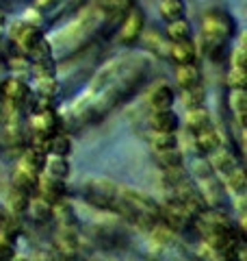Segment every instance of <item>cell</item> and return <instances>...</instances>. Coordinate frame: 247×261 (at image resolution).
Here are the masks:
<instances>
[{
	"label": "cell",
	"instance_id": "obj_22",
	"mask_svg": "<svg viewBox=\"0 0 247 261\" xmlns=\"http://www.w3.org/2000/svg\"><path fill=\"white\" fill-rule=\"evenodd\" d=\"M152 146L156 152L174 150L178 148V135L176 133H154L152 135Z\"/></svg>",
	"mask_w": 247,
	"mask_h": 261
},
{
	"label": "cell",
	"instance_id": "obj_19",
	"mask_svg": "<svg viewBox=\"0 0 247 261\" xmlns=\"http://www.w3.org/2000/svg\"><path fill=\"white\" fill-rule=\"evenodd\" d=\"M72 152V140L63 133H56L48 140V154L52 157H68Z\"/></svg>",
	"mask_w": 247,
	"mask_h": 261
},
{
	"label": "cell",
	"instance_id": "obj_12",
	"mask_svg": "<svg viewBox=\"0 0 247 261\" xmlns=\"http://www.w3.org/2000/svg\"><path fill=\"white\" fill-rule=\"evenodd\" d=\"M11 183H13V190H20V192H24V194L30 196V192L37 190L39 176L33 174L30 170L18 166V168H15V172H13V176H11Z\"/></svg>",
	"mask_w": 247,
	"mask_h": 261
},
{
	"label": "cell",
	"instance_id": "obj_32",
	"mask_svg": "<svg viewBox=\"0 0 247 261\" xmlns=\"http://www.w3.org/2000/svg\"><path fill=\"white\" fill-rule=\"evenodd\" d=\"M230 63H232V68H238V70H245L247 65V53H245V46H236L232 53H230Z\"/></svg>",
	"mask_w": 247,
	"mask_h": 261
},
{
	"label": "cell",
	"instance_id": "obj_21",
	"mask_svg": "<svg viewBox=\"0 0 247 261\" xmlns=\"http://www.w3.org/2000/svg\"><path fill=\"white\" fill-rule=\"evenodd\" d=\"M204 100H206L204 85H195V87L184 89V92H182V102H184V107H187V109L204 107Z\"/></svg>",
	"mask_w": 247,
	"mask_h": 261
},
{
	"label": "cell",
	"instance_id": "obj_28",
	"mask_svg": "<svg viewBox=\"0 0 247 261\" xmlns=\"http://www.w3.org/2000/svg\"><path fill=\"white\" fill-rule=\"evenodd\" d=\"M247 85V70H238V68H230L228 72V87L232 89H245Z\"/></svg>",
	"mask_w": 247,
	"mask_h": 261
},
{
	"label": "cell",
	"instance_id": "obj_17",
	"mask_svg": "<svg viewBox=\"0 0 247 261\" xmlns=\"http://www.w3.org/2000/svg\"><path fill=\"white\" fill-rule=\"evenodd\" d=\"M191 24H189L184 18L169 22L167 24V37L171 39V44H180V42H191Z\"/></svg>",
	"mask_w": 247,
	"mask_h": 261
},
{
	"label": "cell",
	"instance_id": "obj_18",
	"mask_svg": "<svg viewBox=\"0 0 247 261\" xmlns=\"http://www.w3.org/2000/svg\"><path fill=\"white\" fill-rule=\"evenodd\" d=\"M161 18L169 22L184 18V3L182 0H161Z\"/></svg>",
	"mask_w": 247,
	"mask_h": 261
},
{
	"label": "cell",
	"instance_id": "obj_33",
	"mask_svg": "<svg viewBox=\"0 0 247 261\" xmlns=\"http://www.w3.org/2000/svg\"><path fill=\"white\" fill-rule=\"evenodd\" d=\"M13 257V238L0 233V259H11Z\"/></svg>",
	"mask_w": 247,
	"mask_h": 261
},
{
	"label": "cell",
	"instance_id": "obj_5",
	"mask_svg": "<svg viewBox=\"0 0 247 261\" xmlns=\"http://www.w3.org/2000/svg\"><path fill=\"white\" fill-rule=\"evenodd\" d=\"M56 113L54 109L50 111H41V113H33L30 118V130L35 137H44V140H50L52 135H56Z\"/></svg>",
	"mask_w": 247,
	"mask_h": 261
},
{
	"label": "cell",
	"instance_id": "obj_16",
	"mask_svg": "<svg viewBox=\"0 0 247 261\" xmlns=\"http://www.w3.org/2000/svg\"><path fill=\"white\" fill-rule=\"evenodd\" d=\"M44 172H46V176L56 178V181H65V176L70 174V163L65 157H52V154H48Z\"/></svg>",
	"mask_w": 247,
	"mask_h": 261
},
{
	"label": "cell",
	"instance_id": "obj_23",
	"mask_svg": "<svg viewBox=\"0 0 247 261\" xmlns=\"http://www.w3.org/2000/svg\"><path fill=\"white\" fill-rule=\"evenodd\" d=\"M56 94H59V81H56V76L37 79V96H44V98L54 100Z\"/></svg>",
	"mask_w": 247,
	"mask_h": 261
},
{
	"label": "cell",
	"instance_id": "obj_3",
	"mask_svg": "<svg viewBox=\"0 0 247 261\" xmlns=\"http://www.w3.org/2000/svg\"><path fill=\"white\" fill-rule=\"evenodd\" d=\"M0 96H3V102L15 105V107H22L24 102L28 100L30 96V87L24 79L20 76H9L0 83Z\"/></svg>",
	"mask_w": 247,
	"mask_h": 261
},
{
	"label": "cell",
	"instance_id": "obj_30",
	"mask_svg": "<svg viewBox=\"0 0 247 261\" xmlns=\"http://www.w3.org/2000/svg\"><path fill=\"white\" fill-rule=\"evenodd\" d=\"M143 44L150 48V50H154L156 55H167V50H169V44L165 42L163 37L156 35V33H150L147 37H143Z\"/></svg>",
	"mask_w": 247,
	"mask_h": 261
},
{
	"label": "cell",
	"instance_id": "obj_25",
	"mask_svg": "<svg viewBox=\"0 0 247 261\" xmlns=\"http://www.w3.org/2000/svg\"><path fill=\"white\" fill-rule=\"evenodd\" d=\"M226 185H228V190L234 192V194H243L245 192V172H243L241 166L234 168L230 174H226Z\"/></svg>",
	"mask_w": 247,
	"mask_h": 261
},
{
	"label": "cell",
	"instance_id": "obj_24",
	"mask_svg": "<svg viewBox=\"0 0 247 261\" xmlns=\"http://www.w3.org/2000/svg\"><path fill=\"white\" fill-rule=\"evenodd\" d=\"M28 205H30L28 194H24L20 190H11V194H9V209L13 211V216L24 214V211L28 209Z\"/></svg>",
	"mask_w": 247,
	"mask_h": 261
},
{
	"label": "cell",
	"instance_id": "obj_9",
	"mask_svg": "<svg viewBox=\"0 0 247 261\" xmlns=\"http://www.w3.org/2000/svg\"><path fill=\"white\" fill-rule=\"evenodd\" d=\"M210 163V168L212 170H217V172H221V174H230L234 168H238L236 166V159H234V154L230 152L228 148H224V146H219V148L215 150V152H210L208 154V159H206Z\"/></svg>",
	"mask_w": 247,
	"mask_h": 261
},
{
	"label": "cell",
	"instance_id": "obj_8",
	"mask_svg": "<svg viewBox=\"0 0 247 261\" xmlns=\"http://www.w3.org/2000/svg\"><path fill=\"white\" fill-rule=\"evenodd\" d=\"M187 128L191 135H197V133H204V130L212 128V118L208 109L204 107H197V109H189L187 111Z\"/></svg>",
	"mask_w": 247,
	"mask_h": 261
},
{
	"label": "cell",
	"instance_id": "obj_26",
	"mask_svg": "<svg viewBox=\"0 0 247 261\" xmlns=\"http://www.w3.org/2000/svg\"><path fill=\"white\" fill-rule=\"evenodd\" d=\"M159 163H161L165 170H176V168L182 166V152H180L178 148L159 152Z\"/></svg>",
	"mask_w": 247,
	"mask_h": 261
},
{
	"label": "cell",
	"instance_id": "obj_29",
	"mask_svg": "<svg viewBox=\"0 0 247 261\" xmlns=\"http://www.w3.org/2000/svg\"><path fill=\"white\" fill-rule=\"evenodd\" d=\"M28 209H30V216L35 218V220H48L52 216V205H48L46 200H33L30 205H28Z\"/></svg>",
	"mask_w": 247,
	"mask_h": 261
},
{
	"label": "cell",
	"instance_id": "obj_7",
	"mask_svg": "<svg viewBox=\"0 0 247 261\" xmlns=\"http://www.w3.org/2000/svg\"><path fill=\"white\" fill-rule=\"evenodd\" d=\"M150 126L154 133H176L180 128V120L171 109L167 111H154L150 116Z\"/></svg>",
	"mask_w": 247,
	"mask_h": 261
},
{
	"label": "cell",
	"instance_id": "obj_10",
	"mask_svg": "<svg viewBox=\"0 0 247 261\" xmlns=\"http://www.w3.org/2000/svg\"><path fill=\"white\" fill-rule=\"evenodd\" d=\"M176 102V94H174V89H171L169 85H156L152 92H150V107L152 111H167L171 109V105Z\"/></svg>",
	"mask_w": 247,
	"mask_h": 261
},
{
	"label": "cell",
	"instance_id": "obj_13",
	"mask_svg": "<svg viewBox=\"0 0 247 261\" xmlns=\"http://www.w3.org/2000/svg\"><path fill=\"white\" fill-rule=\"evenodd\" d=\"M176 81H178V87L184 92V89L202 85V72H200V68H197L195 63H191V65H178Z\"/></svg>",
	"mask_w": 247,
	"mask_h": 261
},
{
	"label": "cell",
	"instance_id": "obj_20",
	"mask_svg": "<svg viewBox=\"0 0 247 261\" xmlns=\"http://www.w3.org/2000/svg\"><path fill=\"white\" fill-rule=\"evenodd\" d=\"M20 166H22V168H26V170H30L33 174H37V176H39V172H44V166H46V154H41V152H37V150L26 148V152L22 154Z\"/></svg>",
	"mask_w": 247,
	"mask_h": 261
},
{
	"label": "cell",
	"instance_id": "obj_34",
	"mask_svg": "<svg viewBox=\"0 0 247 261\" xmlns=\"http://www.w3.org/2000/svg\"><path fill=\"white\" fill-rule=\"evenodd\" d=\"M59 0H35V9L37 11H50Z\"/></svg>",
	"mask_w": 247,
	"mask_h": 261
},
{
	"label": "cell",
	"instance_id": "obj_6",
	"mask_svg": "<svg viewBox=\"0 0 247 261\" xmlns=\"http://www.w3.org/2000/svg\"><path fill=\"white\" fill-rule=\"evenodd\" d=\"M37 192H39V198L46 200L48 205H56L65 196V185H63V181L44 176V178H39V183H37Z\"/></svg>",
	"mask_w": 247,
	"mask_h": 261
},
{
	"label": "cell",
	"instance_id": "obj_14",
	"mask_svg": "<svg viewBox=\"0 0 247 261\" xmlns=\"http://www.w3.org/2000/svg\"><path fill=\"white\" fill-rule=\"evenodd\" d=\"M228 105L232 111L234 120L238 122V126L245 128V113H247V94L245 89H232L228 96Z\"/></svg>",
	"mask_w": 247,
	"mask_h": 261
},
{
	"label": "cell",
	"instance_id": "obj_11",
	"mask_svg": "<svg viewBox=\"0 0 247 261\" xmlns=\"http://www.w3.org/2000/svg\"><path fill=\"white\" fill-rule=\"evenodd\" d=\"M167 57L176 65H191L195 63V57H197V48L191 42H180V44H169V50Z\"/></svg>",
	"mask_w": 247,
	"mask_h": 261
},
{
	"label": "cell",
	"instance_id": "obj_31",
	"mask_svg": "<svg viewBox=\"0 0 247 261\" xmlns=\"http://www.w3.org/2000/svg\"><path fill=\"white\" fill-rule=\"evenodd\" d=\"M193 172L197 176V181L202 183V181H206V178L212 176V168L206 159H197V161H193Z\"/></svg>",
	"mask_w": 247,
	"mask_h": 261
},
{
	"label": "cell",
	"instance_id": "obj_15",
	"mask_svg": "<svg viewBox=\"0 0 247 261\" xmlns=\"http://www.w3.org/2000/svg\"><path fill=\"white\" fill-rule=\"evenodd\" d=\"M193 146L200 152L210 154V152H215L221 146V135L217 133L215 128H208V130H204V133L193 135Z\"/></svg>",
	"mask_w": 247,
	"mask_h": 261
},
{
	"label": "cell",
	"instance_id": "obj_4",
	"mask_svg": "<svg viewBox=\"0 0 247 261\" xmlns=\"http://www.w3.org/2000/svg\"><path fill=\"white\" fill-rule=\"evenodd\" d=\"M13 39H15V46H18L24 55H28L33 48L46 37L37 24H18V29L13 31Z\"/></svg>",
	"mask_w": 247,
	"mask_h": 261
},
{
	"label": "cell",
	"instance_id": "obj_1",
	"mask_svg": "<svg viewBox=\"0 0 247 261\" xmlns=\"http://www.w3.org/2000/svg\"><path fill=\"white\" fill-rule=\"evenodd\" d=\"M234 18L224 9H210L202 20V48L208 59L219 61L228 39L234 35Z\"/></svg>",
	"mask_w": 247,
	"mask_h": 261
},
{
	"label": "cell",
	"instance_id": "obj_27",
	"mask_svg": "<svg viewBox=\"0 0 247 261\" xmlns=\"http://www.w3.org/2000/svg\"><path fill=\"white\" fill-rule=\"evenodd\" d=\"M52 216L59 220L63 226H68V224L74 222V211H72V207L68 205V202H63V200L56 202V205H52Z\"/></svg>",
	"mask_w": 247,
	"mask_h": 261
},
{
	"label": "cell",
	"instance_id": "obj_2",
	"mask_svg": "<svg viewBox=\"0 0 247 261\" xmlns=\"http://www.w3.org/2000/svg\"><path fill=\"white\" fill-rule=\"evenodd\" d=\"M143 27H145V18H143V13L139 11V9H128V13L123 15V20H121V27L117 31V35H119V42L121 44H135L139 42V37L143 35Z\"/></svg>",
	"mask_w": 247,
	"mask_h": 261
}]
</instances>
